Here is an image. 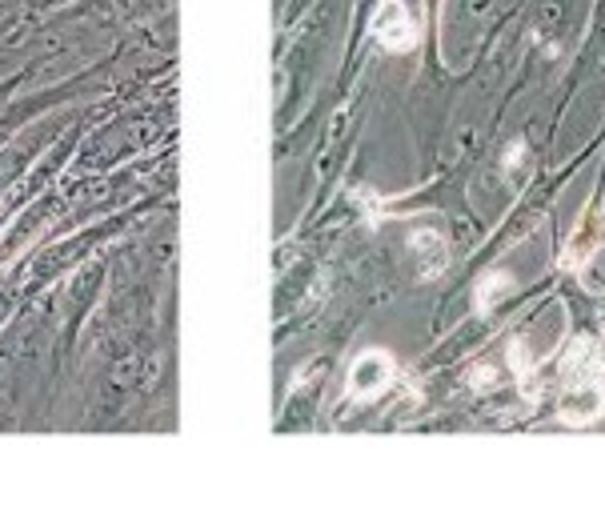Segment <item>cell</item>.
<instances>
[{"label": "cell", "instance_id": "6da1fadb", "mask_svg": "<svg viewBox=\"0 0 605 513\" xmlns=\"http://www.w3.org/2000/svg\"><path fill=\"white\" fill-rule=\"evenodd\" d=\"M605 414V365L589 337H577L561 357V421L589 426Z\"/></svg>", "mask_w": 605, "mask_h": 513}, {"label": "cell", "instance_id": "7a4b0ae2", "mask_svg": "<svg viewBox=\"0 0 605 513\" xmlns=\"http://www.w3.org/2000/svg\"><path fill=\"white\" fill-rule=\"evenodd\" d=\"M373 40L389 52H413L421 40V28L401 0H381L373 13Z\"/></svg>", "mask_w": 605, "mask_h": 513}, {"label": "cell", "instance_id": "3957f363", "mask_svg": "<svg viewBox=\"0 0 605 513\" xmlns=\"http://www.w3.org/2000/svg\"><path fill=\"white\" fill-rule=\"evenodd\" d=\"M601 205L597 200H589L585 209H581L577 225H573V233H569L565 249H561V269H569V273H577L585 261H593L597 257V245H601Z\"/></svg>", "mask_w": 605, "mask_h": 513}, {"label": "cell", "instance_id": "277c9868", "mask_svg": "<svg viewBox=\"0 0 605 513\" xmlns=\"http://www.w3.org/2000/svg\"><path fill=\"white\" fill-rule=\"evenodd\" d=\"M393 373H397V365L389 353H381V349L361 353L357 361H353V369H349V397H357V401L381 397L385 389L393 385Z\"/></svg>", "mask_w": 605, "mask_h": 513}, {"label": "cell", "instance_id": "5b68a950", "mask_svg": "<svg viewBox=\"0 0 605 513\" xmlns=\"http://www.w3.org/2000/svg\"><path fill=\"white\" fill-rule=\"evenodd\" d=\"M409 249H413V257H417L425 281L437 277V273H445V265H449V245H445V237L437 233V229H413V233H409Z\"/></svg>", "mask_w": 605, "mask_h": 513}, {"label": "cell", "instance_id": "8992f818", "mask_svg": "<svg viewBox=\"0 0 605 513\" xmlns=\"http://www.w3.org/2000/svg\"><path fill=\"white\" fill-rule=\"evenodd\" d=\"M509 289H513V277H509L505 269L485 273L481 281H477V309H481V313H489V309L497 305V297H505Z\"/></svg>", "mask_w": 605, "mask_h": 513}, {"label": "cell", "instance_id": "52a82bcc", "mask_svg": "<svg viewBox=\"0 0 605 513\" xmlns=\"http://www.w3.org/2000/svg\"><path fill=\"white\" fill-rule=\"evenodd\" d=\"M469 381H473L477 389H493V381H497V369H489V365H477V369L469 373Z\"/></svg>", "mask_w": 605, "mask_h": 513}, {"label": "cell", "instance_id": "ba28073f", "mask_svg": "<svg viewBox=\"0 0 605 513\" xmlns=\"http://www.w3.org/2000/svg\"><path fill=\"white\" fill-rule=\"evenodd\" d=\"M521 152H525V140H513V145L505 149V161H501V164H505V169H513V164L521 161Z\"/></svg>", "mask_w": 605, "mask_h": 513}]
</instances>
